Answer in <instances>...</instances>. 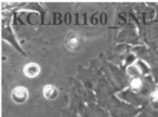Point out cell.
Returning <instances> with one entry per match:
<instances>
[{
	"label": "cell",
	"instance_id": "obj_4",
	"mask_svg": "<svg viewBox=\"0 0 158 117\" xmlns=\"http://www.w3.org/2000/svg\"><path fill=\"white\" fill-rule=\"evenodd\" d=\"M43 92H44V96L47 100H55L58 95V91H57L56 88L52 85H46L44 88Z\"/></svg>",
	"mask_w": 158,
	"mask_h": 117
},
{
	"label": "cell",
	"instance_id": "obj_1",
	"mask_svg": "<svg viewBox=\"0 0 158 117\" xmlns=\"http://www.w3.org/2000/svg\"><path fill=\"white\" fill-rule=\"evenodd\" d=\"M28 97H29L28 91L23 87H18L14 89L11 92V98L13 102L18 104L24 103L28 100Z\"/></svg>",
	"mask_w": 158,
	"mask_h": 117
},
{
	"label": "cell",
	"instance_id": "obj_2",
	"mask_svg": "<svg viewBox=\"0 0 158 117\" xmlns=\"http://www.w3.org/2000/svg\"><path fill=\"white\" fill-rule=\"evenodd\" d=\"M80 44V36L76 32H70L66 37V46L69 50L76 49Z\"/></svg>",
	"mask_w": 158,
	"mask_h": 117
},
{
	"label": "cell",
	"instance_id": "obj_6",
	"mask_svg": "<svg viewBox=\"0 0 158 117\" xmlns=\"http://www.w3.org/2000/svg\"><path fill=\"white\" fill-rule=\"evenodd\" d=\"M153 98H154L155 101L158 102V91H156V92L153 93Z\"/></svg>",
	"mask_w": 158,
	"mask_h": 117
},
{
	"label": "cell",
	"instance_id": "obj_3",
	"mask_svg": "<svg viewBox=\"0 0 158 117\" xmlns=\"http://www.w3.org/2000/svg\"><path fill=\"white\" fill-rule=\"evenodd\" d=\"M23 72L26 75V77L28 78H35L39 75L40 73V67L37 64L34 63H29L27 64L24 68H23Z\"/></svg>",
	"mask_w": 158,
	"mask_h": 117
},
{
	"label": "cell",
	"instance_id": "obj_5",
	"mask_svg": "<svg viewBox=\"0 0 158 117\" xmlns=\"http://www.w3.org/2000/svg\"><path fill=\"white\" fill-rule=\"evenodd\" d=\"M131 88H132V90L133 91H138V90H140L141 88H142V81H141V79H133L132 80V82H131Z\"/></svg>",
	"mask_w": 158,
	"mask_h": 117
}]
</instances>
